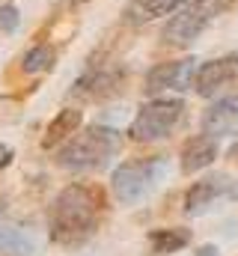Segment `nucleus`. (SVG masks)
Segmentation results:
<instances>
[{
	"instance_id": "obj_1",
	"label": "nucleus",
	"mask_w": 238,
	"mask_h": 256,
	"mask_svg": "<svg viewBox=\"0 0 238 256\" xmlns=\"http://www.w3.org/2000/svg\"><path fill=\"white\" fill-rule=\"evenodd\" d=\"M102 208H104V200L98 188H90V185L62 188L51 208V242L62 248H74L86 242L98 226Z\"/></svg>"
},
{
	"instance_id": "obj_2",
	"label": "nucleus",
	"mask_w": 238,
	"mask_h": 256,
	"mask_svg": "<svg viewBox=\"0 0 238 256\" xmlns=\"http://www.w3.org/2000/svg\"><path fill=\"white\" fill-rule=\"evenodd\" d=\"M119 134L114 128L92 126L86 131H80L78 137L68 140V146L60 152V167L66 170H98L108 164V158L116 152Z\"/></svg>"
},
{
	"instance_id": "obj_3",
	"label": "nucleus",
	"mask_w": 238,
	"mask_h": 256,
	"mask_svg": "<svg viewBox=\"0 0 238 256\" xmlns=\"http://www.w3.org/2000/svg\"><path fill=\"white\" fill-rule=\"evenodd\" d=\"M182 114H184V102L182 98H152V102H146L137 110L128 134L137 143H155V140L167 137L178 126Z\"/></svg>"
},
{
	"instance_id": "obj_4",
	"label": "nucleus",
	"mask_w": 238,
	"mask_h": 256,
	"mask_svg": "<svg viewBox=\"0 0 238 256\" xmlns=\"http://www.w3.org/2000/svg\"><path fill=\"white\" fill-rule=\"evenodd\" d=\"M224 9V0H194V3H188L184 9H178V15H173L170 21H167V27H164V42L167 45H173V48H184V45H190L212 21H214V15Z\"/></svg>"
},
{
	"instance_id": "obj_5",
	"label": "nucleus",
	"mask_w": 238,
	"mask_h": 256,
	"mask_svg": "<svg viewBox=\"0 0 238 256\" xmlns=\"http://www.w3.org/2000/svg\"><path fill=\"white\" fill-rule=\"evenodd\" d=\"M196 60L184 57V60H173V63H158L155 68H149L146 80H143V92L146 96H158L164 90H188L194 84L196 74Z\"/></svg>"
},
{
	"instance_id": "obj_6",
	"label": "nucleus",
	"mask_w": 238,
	"mask_h": 256,
	"mask_svg": "<svg viewBox=\"0 0 238 256\" xmlns=\"http://www.w3.org/2000/svg\"><path fill=\"white\" fill-rule=\"evenodd\" d=\"M155 182V161H125L114 170V191L122 202H137Z\"/></svg>"
},
{
	"instance_id": "obj_7",
	"label": "nucleus",
	"mask_w": 238,
	"mask_h": 256,
	"mask_svg": "<svg viewBox=\"0 0 238 256\" xmlns=\"http://www.w3.org/2000/svg\"><path fill=\"white\" fill-rule=\"evenodd\" d=\"M238 80V54H226L220 60H212V63H202L194 74V90L200 96H214L220 86Z\"/></svg>"
},
{
	"instance_id": "obj_8",
	"label": "nucleus",
	"mask_w": 238,
	"mask_h": 256,
	"mask_svg": "<svg viewBox=\"0 0 238 256\" xmlns=\"http://www.w3.org/2000/svg\"><path fill=\"white\" fill-rule=\"evenodd\" d=\"M230 191V179L226 176H208L194 182L188 194H184V212L188 214H202L208 206H214V200H220L224 194Z\"/></svg>"
},
{
	"instance_id": "obj_9",
	"label": "nucleus",
	"mask_w": 238,
	"mask_h": 256,
	"mask_svg": "<svg viewBox=\"0 0 238 256\" xmlns=\"http://www.w3.org/2000/svg\"><path fill=\"white\" fill-rule=\"evenodd\" d=\"M202 131L212 137H224L238 131V96L218 98L206 114H202Z\"/></svg>"
},
{
	"instance_id": "obj_10",
	"label": "nucleus",
	"mask_w": 238,
	"mask_h": 256,
	"mask_svg": "<svg viewBox=\"0 0 238 256\" xmlns=\"http://www.w3.org/2000/svg\"><path fill=\"white\" fill-rule=\"evenodd\" d=\"M214 158H218V137L202 131V134H196V137H190L184 143V149H182V170L184 173H196V170L208 167Z\"/></svg>"
},
{
	"instance_id": "obj_11",
	"label": "nucleus",
	"mask_w": 238,
	"mask_h": 256,
	"mask_svg": "<svg viewBox=\"0 0 238 256\" xmlns=\"http://www.w3.org/2000/svg\"><path fill=\"white\" fill-rule=\"evenodd\" d=\"M80 122H84V114H80V110H74V108H66V110H60L57 116L48 122V128H45L42 149H54L57 143L68 140L72 134H78Z\"/></svg>"
},
{
	"instance_id": "obj_12",
	"label": "nucleus",
	"mask_w": 238,
	"mask_h": 256,
	"mask_svg": "<svg viewBox=\"0 0 238 256\" xmlns=\"http://www.w3.org/2000/svg\"><path fill=\"white\" fill-rule=\"evenodd\" d=\"M184 0H131L128 3V21L131 24H146V21H155L161 15H170L176 12Z\"/></svg>"
},
{
	"instance_id": "obj_13",
	"label": "nucleus",
	"mask_w": 238,
	"mask_h": 256,
	"mask_svg": "<svg viewBox=\"0 0 238 256\" xmlns=\"http://www.w3.org/2000/svg\"><path fill=\"white\" fill-rule=\"evenodd\" d=\"M149 244H152V254H176V250L190 244V230H182V226L152 230L149 232Z\"/></svg>"
},
{
	"instance_id": "obj_14",
	"label": "nucleus",
	"mask_w": 238,
	"mask_h": 256,
	"mask_svg": "<svg viewBox=\"0 0 238 256\" xmlns=\"http://www.w3.org/2000/svg\"><path fill=\"white\" fill-rule=\"evenodd\" d=\"M57 63V54L51 45H33L24 57H21V68L27 74H39V72H51Z\"/></svg>"
},
{
	"instance_id": "obj_15",
	"label": "nucleus",
	"mask_w": 238,
	"mask_h": 256,
	"mask_svg": "<svg viewBox=\"0 0 238 256\" xmlns=\"http://www.w3.org/2000/svg\"><path fill=\"white\" fill-rule=\"evenodd\" d=\"M18 27V9L12 3L0 6V33H12Z\"/></svg>"
},
{
	"instance_id": "obj_16",
	"label": "nucleus",
	"mask_w": 238,
	"mask_h": 256,
	"mask_svg": "<svg viewBox=\"0 0 238 256\" xmlns=\"http://www.w3.org/2000/svg\"><path fill=\"white\" fill-rule=\"evenodd\" d=\"M12 158H15L12 146H9V143H0V170H6V167L12 164Z\"/></svg>"
},
{
	"instance_id": "obj_17",
	"label": "nucleus",
	"mask_w": 238,
	"mask_h": 256,
	"mask_svg": "<svg viewBox=\"0 0 238 256\" xmlns=\"http://www.w3.org/2000/svg\"><path fill=\"white\" fill-rule=\"evenodd\" d=\"M196 256H218V248L206 244V248H200V254H196Z\"/></svg>"
},
{
	"instance_id": "obj_18",
	"label": "nucleus",
	"mask_w": 238,
	"mask_h": 256,
	"mask_svg": "<svg viewBox=\"0 0 238 256\" xmlns=\"http://www.w3.org/2000/svg\"><path fill=\"white\" fill-rule=\"evenodd\" d=\"M232 155H238V143H236V146H232Z\"/></svg>"
}]
</instances>
